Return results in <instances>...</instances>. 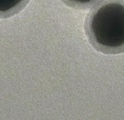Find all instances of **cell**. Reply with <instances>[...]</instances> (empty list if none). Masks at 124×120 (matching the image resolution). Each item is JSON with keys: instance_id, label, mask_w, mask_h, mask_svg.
I'll list each match as a JSON object with an SVG mask.
<instances>
[{"instance_id": "6da1fadb", "label": "cell", "mask_w": 124, "mask_h": 120, "mask_svg": "<svg viewBox=\"0 0 124 120\" xmlns=\"http://www.w3.org/2000/svg\"><path fill=\"white\" fill-rule=\"evenodd\" d=\"M84 31L94 49L105 54L124 53V0H102L86 16Z\"/></svg>"}, {"instance_id": "7a4b0ae2", "label": "cell", "mask_w": 124, "mask_h": 120, "mask_svg": "<svg viewBox=\"0 0 124 120\" xmlns=\"http://www.w3.org/2000/svg\"><path fill=\"white\" fill-rule=\"evenodd\" d=\"M30 0H0V19H8L23 10Z\"/></svg>"}, {"instance_id": "3957f363", "label": "cell", "mask_w": 124, "mask_h": 120, "mask_svg": "<svg viewBox=\"0 0 124 120\" xmlns=\"http://www.w3.org/2000/svg\"><path fill=\"white\" fill-rule=\"evenodd\" d=\"M65 5L78 10H86L102 0H60Z\"/></svg>"}]
</instances>
